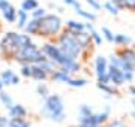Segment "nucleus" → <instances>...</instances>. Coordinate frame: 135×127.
<instances>
[{"mask_svg": "<svg viewBox=\"0 0 135 127\" xmlns=\"http://www.w3.org/2000/svg\"><path fill=\"white\" fill-rule=\"evenodd\" d=\"M74 34H75V38H77L78 44L81 45L83 51H84V57H86L89 52H92V48L95 45H93L90 33H89V31H80V33H74Z\"/></svg>", "mask_w": 135, "mask_h": 127, "instance_id": "10", "label": "nucleus"}, {"mask_svg": "<svg viewBox=\"0 0 135 127\" xmlns=\"http://www.w3.org/2000/svg\"><path fill=\"white\" fill-rule=\"evenodd\" d=\"M86 3L90 6L93 10H101L102 8H104V5H102L99 0H86Z\"/></svg>", "mask_w": 135, "mask_h": 127, "instance_id": "32", "label": "nucleus"}, {"mask_svg": "<svg viewBox=\"0 0 135 127\" xmlns=\"http://www.w3.org/2000/svg\"><path fill=\"white\" fill-rule=\"evenodd\" d=\"M65 29L72 31V33H80V31H86V23L77 20H68L65 24Z\"/></svg>", "mask_w": 135, "mask_h": 127, "instance_id": "18", "label": "nucleus"}, {"mask_svg": "<svg viewBox=\"0 0 135 127\" xmlns=\"http://www.w3.org/2000/svg\"><path fill=\"white\" fill-rule=\"evenodd\" d=\"M110 118H111V106L110 105H105L102 111H98V112L95 111V114L90 117V120H89L87 124H92V126H96V127H102V126H107V124H108Z\"/></svg>", "mask_w": 135, "mask_h": 127, "instance_id": "8", "label": "nucleus"}, {"mask_svg": "<svg viewBox=\"0 0 135 127\" xmlns=\"http://www.w3.org/2000/svg\"><path fill=\"white\" fill-rule=\"evenodd\" d=\"M26 34H29V36H38L39 34V20H33V18H30L27 25L24 27L23 30Z\"/></svg>", "mask_w": 135, "mask_h": 127, "instance_id": "21", "label": "nucleus"}, {"mask_svg": "<svg viewBox=\"0 0 135 127\" xmlns=\"http://www.w3.org/2000/svg\"><path fill=\"white\" fill-rule=\"evenodd\" d=\"M50 79L54 81V82H60V84H68L71 79H72V73H69L68 70L59 67L57 70H54L53 73L50 75Z\"/></svg>", "mask_w": 135, "mask_h": 127, "instance_id": "14", "label": "nucleus"}, {"mask_svg": "<svg viewBox=\"0 0 135 127\" xmlns=\"http://www.w3.org/2000/svg\"><path fill=\"white\" fill-rule=\"evenodd\" d=\"M29 12H26L24 9H18L17 10V27H18V30H24V27L27 25V23H29Z\"/></svg>", "mask_w": 135, "mask_h": 127, "instance_id": "19", "label": "nucleus"}, {"mask_svg": "<svg viewBox=\"0 0 135 127\" xmlns=\"http://www.w3.org/2000/svg\"><path fill=\"white\" fill-rule=\"evenodd\" d=\"M123 6H125L126 10L135 12V0H123Z\"/></svg>", "mask_w": 135, "mask_h": 127, "instance_id": "33", "label": "nucleus"}, {"mask_svg": "<svg viewBox=\"0 0 135 127\" xmlns=\"http://www.w3.org/2000/svg\"><path fill=\"white\" fill-rule=\"evenodd\" d=\"M0 79L5 87H9V85H18L20 84V76L15 73L12 69H6L0 73Z\"/></svg>", "mask_w": 135, "mask_h": 127, "instance_id": "12", "label": "nucleus"}, {"mask_svg": "<svg viewBox=\"0 0 135 127\" xmlns=\"http://www.w3.org/2000/svg\"><path fill=\"white\" fill-rule=\"evenodd\" d=\"M108 75H110V84H113L114 87L120 88V87H123V85H126V82H125V72H123L122 69L110 66Z\"/></svg>", "mask_w": 135, "mask_h": 127, "instance_id": "11", "label": "nucleus"}, {"mask_svg": "<svg viewBox=\"0 0 135 127\" xmlns=\"http://www.w3.org/2000/svg\"><path fill=\"white\" fill-rule=\"evenodd\" d=\"M20 73H21V76H24V78H30V64H24V66H21Z\"/></svg>", "mask_w": 135, "mask_h": 127, "instance_id": "35", "label": "nucleus"}, {"mask_svg": "<svg viewBox=\"0 0 135 127\" xmlns=\"http://www.w3.org/2000/svg\"><path fill=\"white\" fill-rule=\"evenodd\" d=\"M0 12H2L3 20L8 24L17 23V9H15V6L11 3L9 0H0Z\"/></svg>", "mask_w": 135, "mask_h": 127, "instance_id": "9", "label": "nucleus"}, {"mask_svg": "<svg viewBox=\"0 0 135 127\" xmlns=\"http://www.w3.org/2000/svg\"><path fill=\"white\" fill-rule=\"evenodd\" d=\"M98 90H101L104 93V97L105 99H113L114 96H120V88L114 87L113 84H99L96 82Z\"/></svg>", "mask_w": 135, "mask_h": 127, "instance_id": "15", "label": "nucleus"}, {"mask_svg": "<svg viewBox=\"0 0 135 127\" xmlns=\"http://www.w3.org/2000/svg\"><path fill=\"white\" fill-rule=\"evenodd\" d=\"M0 103H2L6 109H11V108L15 105L12 96H11L9 93H6V91H2V93H0Z\"/></svg>", "mask_w": 135, "mask_h": 127, "instance_id": "23", "label": "nucleus"}, {"mask_svg": "<svg viewBox=\"0 0 135 127\" xmlns=\"http://www.w3.org/2000/svg\"><path fill=\"white\" fill-rule=\"evenodd\" d=\"M63 2H65V5H68V6H72V8H74L75 10L81 8V3H80L78 0H63Z\"/></svg>", "mask_w": 135, "mask_h": 127, "instance_id": "36", "label": "nucleus"}, {"mask_svg": "<svg viewBox=\"0 0 135 127\" xmlns=\"http://www.w3.org/2000/svg\"><path fill=\"white\" fill-rule=\"evenodd\" d=\"M132 38L128 36V34H123V33H116L114 34V45H117L119 48L120 46H131L132 45Z\"/></svg>", "mask_w": 135, "mask_h": 127, "instance_id": "20", "label": "nucleus"}, {"mask_svg": "<svg viewBox=\"0 0 135 127\" xmlns=\"http://www.w3.org/2000/svg\"><path fill=\"white\" fill-rule=\"evenodd\" d=\"M93 114H95V109L90 105H81L78 108V124H87Z\"/></svg>", "mask_w": 135, "mask_h": 127, "instance_id": "16", "label": "nucleus"}, {"mask_svg": "<svg viewBox=\"0 0 135 127\" xmlns=\"http://www.w3.org/2000/svg\"><path fill=\"white\" fill-rule=\"evenodd\" d=\"M27 115H29V111L26 109V106L20 105V103H15L11 109H8V117L9 118H26Z\"/></svg>", "mask_w": 135, "mask_h": 127, "instance_id": "17", "label": "nucleus"}, {"mask_svg": "<svg viewBox=\"0 0 135 127\" xmlns=\"http://www.w3.org/2000/svg\"><path fill=\"white\" fill-rule=\"evenodd\" d=\"M32 42V36L24 31H6L0 39V52L5 59L14 60L15 55Z\"/></svg>", "mask_w": 135, "mask_h": 127, "instance_id": "2", "label": "nucleus"}, {"mask_svg": "<svg viewBox=\"0 0 135 127\" xmlns=\"http://www.w3.org/2000/svg\"><path fill=\"white\" fill-rule=\"evenodd\" d=\"M102 5H104V9H105L107 12H108V14L114 15V17H117V15L120 14V9H119V8H117V6L114 5V3H111L110 0H107V2H104Z\"/></svg>", "mask_w": 135, "mask_h": 127, "instance_id": "29", "label": "nucleus"}, {"mask_svg": "<svg viewBox=\"0 0 135 127\" xmlns=\"http://www.w3.org/2000/svg\"><path fill=\"white\" fill-rule=\"evenodd\" d=\"M101 34H102V38H104V40H107L108 44H114V33L111 31L110 27L104 25L101 29Z\"/></svg>", "mask_w": 135, "mask_h": 127, "instance_id": "28", "label": "nucleus"}, {"mask_svg": "<svg viewBox=\"0 0 135 127\" xmlns=\"http://www.w3.org/2000/svg\"><path fill=\"white\" fill-rule=\"evenodd\" d=\"M93 66H95V76H96L99 84H110V63L108 59L104 55H96L93 60Z\"/></svg>", "mask_w": 135, "mask_h": 127, "instance_id": "7", "label": "nucleus"}, {"mask_svg": "<svg viewBox=\"0 0 135 127\" xmlns=\"http://www.w3.org/2000/svg\"><path fill=\"white\" fill-rule=\"evenodd\" d=\"M75 14H77L78 17H81L83 20L89 21V23H95V21L98 20L96 14H93V12H90V10H86V9H83V8H80V9H77V10H75Z\"/></svg>", "mask_w": 135, "mask_h": 127, "instance_id": "22", "label": "nucleus"}, {"mask_svg": "<svg viewBox=\"0 0 135 127\" xmlns=\"http://www.w3.org/2000/svg\"><path fill=\"white\" fill-rule=\"evenodd\" d=\"M3 87H5V85H3V82H2V79H0V93L3 91Z\"/></svg>", "mask_w": 135, "mask_h": 127, "instance_id": "42", "label": "nucleus"}, {"mask_svg": "<svg viewBox=\"0 0 135 127\" xmlns=\"http://www.w3.org/2000/svg\"><path fill=\"white\" fill-rule=\"evenodd\" d=\"M30 78L35 81H39V82H45L50 79V75L39 64H30Z\"/></svg>", "mask_w": 135, "mask_h": 127, "instance_id": "13", "label": "nucleus"}, {"mask_svg": "<svg viewBox=\"0 0 135 127\" xmlns=\"http://www.w3.org/2000/svg\"><path fill=\"white\" fill-rule=\"evenodd\" d=\"M102 127H107V126H102Z\"/></svg>", "mask_w": 135, "mask_h": 127, "instance_id": "43", "label": "nucleus"}, {"mask_svg": "<svg viewBox=\"0 0 135 127\" xmlns=\"http://www.w3.org/2000/svg\"><path fill=\"white\" fill-rule=\"evenodd\" d=\"M134 81H135V72H125V82L132 85Z\"/></svg>", "mask_w": 135, "mask_h": 127, "instance_id": "34", "label": "nucleus"}, {"mask_svg": "<svg viewBox=\"0 0 135 127\" xmlns=\"http://www.w3.org/2000/svg\"><path fill=\"white\" fill-rule=\"evenodd\" d=\"M110 2H111V3H114V5H116L120 10L125 9V6H123V0H110Z\"/></svg>", "mask_w": 135, "mask_h": 127, "instance_id": "38", "label": "nucleus"}, {"mask_svg": "<svg viewBox=\"0 0 135 127\" xmlns=\"http://www.w3.org/2000/svg\"><path fill=\"white\" fill-rule=\"evenodd\" d=\"M54 42L60 46V49L66 54L68 57H71L74 60H80L81 57H84V51H83L81 45L78 44L77 38H75V34L72 31L65 29Z\"/></svg>", "mask_w": 135, "mask_h": 127, "instance_id": "5", "label": "nucleus"}, {"mask_svg": "<svg viewBox=\"0 0 135 127\" xmlns=\"http://www.w3.org/2000/svg\"><path fill=\"white\" fill-rule=\"evenodd\" d=\"M45 15H47V10L39 6L38 9H35L33 12H32V18H33V20H41V18H44Z\"/></svg>", "mask_w": 135, "mask_h": 127, "instance_id": "31", "label": "nucleus"}, {"mask_svg": "<svg viewBox=\"0 0 135 127\" xmlns=\"http://www.w3.org/2000/svg\"><path fill=\"white\" fill-rule=\"evenodd\" d=\"M107 127H129L128 123L123 120V118H114V120H110Z\"/></svg>", "mask_w": 135, "mask_h": 127, "instance_id": "30", "label": "nucleus"}, {"mask_svg": "<svg viewBox=\"0 0 135 127\" xmlns=\"http://www.w3.org/2000/svg\"><path fill=\"white\" fill-rule=\"evenodd\" d=\"M87 84H89V79L87 78H75V76H72V79L66 85H69V87H72V88H83V87H86Z\"/></svg>", "mask_w": 135, "mask_h": 127, "instance_id": "25", "label": "nucleus"}, {"mask_svg": "<svg viewBox=\"0 0 135 127\" xmlns=\"http://www.w3.org/2000/svg\"><path fill=\"white\" fill-rule=\"evenodd\" d=\"M38 8H39L38 0H23L21 2V9H24L26 12H33Z\"/></svg>", "mask_w": 135, "mask_h": 127, "instance_id": "26", "label": "nucleus"}, {"mask_svg": "<svg viewBox=\"0 0 135 127\" xmlns=\"http://www.w3.org/2000/svg\"><path fill=\"white\" fill-rule=\"evenodd\" d=\"M132 105H134V111H132V118L135 120V99L132 100Z\"/></svg>", "mask_w": 135, "mask_h": 127, "instance_id": "41", "label": "nucleus"}, {"mask_svg": "<svg viewBox=\"0 0 135 127\" xmlns=\"http://www.w3.org/2000/svg\"><path fill=\"white\" fill-rule=\"evenodd\" d=\"M9 117H6L3 114H0V127H8L9 126Z\"/></svg>", "mask_w": 135, "mask_h": 127, "instance_id": "37", "label": "nucleus"}, {"mask_svg": "<svg viewBox=\"0 0 135 127\" xmlns=\"http://www.w3.org/2000/svg\"><path fill=\"white\" fill-rule=\"evenodd\" d=\"M41 49H42L44 55H45L47 59L54 61L59 67L68 70L69 73H72V75L80 73L83 70V64L80 63V60H74V59H71V57H68L56 42H45Z\"/></svg>", "mask_w": 135, "mask_h": 127, "instance_id": "1", "label": "nucleus"}, {"mask_svg": "<svg viewBox=\"0 0 135 127\" xmlns=\"http://www.w3.org/2000/svg\"><path fill=\"white\" fill-rule=\"evenodd\" d=\"M36 93H38V96H39L41 99H44V100H45V99L50 96V88H48V85H47L45 82H39L38 85H36Z\"/></svg>", "mask_w": 135, "mask_h": 127, "instance_id": "27", "label": "nucleus"}, {"mask_svg": "<svg viewBox=\"0 0 135 127\" xmlns=\"http://www.w3.org/2000/svg\"><path fill=\"white\" fill-rule=\"evenodd\" d=\"M63 30H65L63 21L56 14H47L44 18L39 20V38L56 40Z\"/></svg>", "mask_w": 135, "mask_h": 127, "instance_id": "4", "label": "nucleus"}, {"mask_svg": "<svg viewBox=\"0 0 135 127\" xmlns=\"http://www.w3.org/2000/svg\"><path fill=\"white\" fill-rule=\"evenodd\" d=\"M69 127H96L92 124H75V126H69Z\"/></svg>", "mask_w": 135, "mask_h": 127, "instance_id": "39", "label": "nucleus"}, {"mask_svg": "<svg viewBox=\"0 0 135 127\" xmlns=\"http://www.w3.org/2000/svg\"><path fill=\"white\" fill-rule=\"evenodd\" d=\"M45 59L47 57L44 55L41 46H38L35 42H32V44L24 46L15 55L14 61H17L20 66H24V64H39V63H42Z\"/></svg>", "mask_w": 135, "mask_h": 127, "instance_id": "6", "label": "nucleus"}, {"mask_svg": "<svg viewBox=\"0 0 135 127\" xmlns=\"http://www.w3.org/2000/svg\"><path fill=\"white\" fill-rule=\"evenodd\" d=\"M129 93H131V94H132V96L135 97V84H132V85L129 87Z\"/></svg>", "mask_w": 135, "mask_h": 127, "instance_id": "40", "label": "nucleus"}, {"mask_svg": "<svg viewBox=\"0 0 135 127\" xmlns=\"http://www.w3.org/2000/svg\"><path fill=\"white\" fill-rule=\"evenodd\" d=\"M42 115L54 123H63L66 118V111H65V102L62 96L59 94H50L44 100L42 105Z\"/></svg>", "mask_w": 135, "mask_h": 127, "instance_id": "3", "label": "nucleus"}, {"mask_svg": "<svg viewBox=\"0 0 135 127\" xmlns=\"http://www.w3.org/2000/svg\"><path fill=\"white\" fill-rule=\"evenodd\" d=\"M8 127H32V123L26 118H11Z\"/></svg>", "mask_w": 135, "mask_h": 127, "instance_id": "24", "label": "nucleus"}]
</instances>
